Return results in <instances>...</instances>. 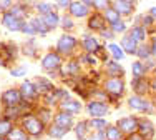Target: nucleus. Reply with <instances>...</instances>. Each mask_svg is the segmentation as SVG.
I'll return each mask as SVG.
<instances>
[{
  "label": "nucleus",
  "instance_id": "45",
  "mask_svg": "<svg viewBox=\"0 0 156 140\" xmlns=\"http://www.w3.org/2000/svg\"><path fill=\"white\" fill-rule=\"evenodd\" d=\"M153 53L156 55V39L153 40Z\"/></svg>",
  "mask_w": 156,
  "mask_h": 140
},
{
  "label": "nucleus",
  "instance_id": "12",
  "mask_svg": "<svg viewBox=\"0 0 156 140\" xmlns=\"http://www.w3.org/2000/svg\"><path fill=\"white\" fill-rule=\"evenodd\" d=\"M20 90H22V97H25V98H35V95H37V88L32 82L22 83Z\"/></svg>",
  "mask_w": 156,
  "mask_h": 140
},
{
  "label": "nucleus",
  "instance_id": "4",
  "mask_svg": "<svg viewBox=\"0 0 156 140\" xmlns=\"http://www.w3.org/2000/svg\"><path fill=\"white\" fill-rule=\"evenodd\" d=\"M105 88L111 95H120L121 92H123V82H121L120 79H111L105 83Z\"/></svg>",
  "mask_w": 156,
  "mask_h": 140
},
{
  "label": "nucleus",
  "instance_id": "7",
  "mask_svg": "<svg viewBox=\"0 0 156 140\" xmlns=\"http://www.w3.org/2000/svg\"><path fill=\"white\" fill-rule=\"evenodd\" d=\"M106 112H108V109H106L105 104H100V102H91V104H88V113L93 115V117H103Z\"/></svg>",
  "mask_w": 156,
  "mask_h": 140
},
{
  "label": "nucleus",
  "instance_id": "23",
  "mask_svg": "<svg viewBox=\"0 0 156 140\" xmlns=\"http://www.w3.org/2000/svg\"><path fill=\"white\" fill-rule=\"evenodd\" d=\"M30 24H32V27L35 28V32H42V34L47 32V27H45V24L42 22V18H35V20H32Z\"/></svg>",
  "mask_w": 156,
  "mask_h": 140
},
{
  "label": "nucleus",
  "instance_id": "44",
  "mask_svg": "<svg viewBox=\"0 0 156 140\" xmlns=\"http://www.w3.org/2000/svg\"><path fill=\"white\" fill-rule=\"evenodd\" d=\"M68 3H70V2H58V5H60V7H66Z\"/></svg>",
  "mask_w": 156,
  "mask_h": 140
},
{
  "label": "nucleus",
  "instance_id": "17",
  "mask_svg": "<svg viewBox=\"0 0 156 140\" xmlns=\"http://www.w3.org/2000/svg\"><path fill=\"white\" fill-rule=\"evenodd\" d=\"M42 22L45 24L47 28H51V27H55V25L58 24V15H57V13H53V12L45 13V15L42 17Z\"/></svg>",
  "mask_w": 156,
  "mask_h": 140
},
{
  "label": "nucleus",
  "instance_id": "33",
  "mask_svg": "<svg viewBox=\"0 0 156 140\" xmlns=\"http://www.w3.org/2000/svg\"><path fill=\"white\" fill-rule=\"evenodd\" d=\"M90 125H91V127H95V128H98V130H105V128H106V122H105V120H101V119L93 120Z\"/></svg>",
  "mask_w": 156,
  "mask_h": 140
},
{
  "label": "nucleus",
  "instance_id": "34",
  "mask_svg": "<svg viewBox=\"0 0 156 140\" xmlns=\"http://www.w3.org/2000/svg\"><path fill=\"white\" fill-rule=\"evenodd\" d=\"M37 9H38V12H43V13H50V3H38L37 5Z\"/></svg>",
  "mask_w": 156,
  "mask_h": 140
},
{
  "label": "nucleus",
  "instance_id": "25",
  "mask_svg": "<svg viewBox=\"0 0 156 140\" xmlns=\"http://www.w3.org/2000/svg\"><path fill=\"white\" fill-rule=\"evenodd\" d=\"M87 128H88V125H87V122H80V123L76 125L75 132H76L78 138H85V137H87Z\"/></svg>",
  "mask_w": 156,
  "mask_h": 140
},
{
  "label": "nucleus",
  "instance_id": "35",
  "mask_svg": "<svg viewBox=\"0 0 156 140\" xmlns=\"http://www.w3.org/2000/svg\"><path fill=\"white\" fill-rule=\"evenodd\" d=\"M10 73H12L13 77H23L25 73H27V70L25 68H15V70H12Z\"/></svg>",
  "mask_w": 156,
  "mask_h": 140
},
{
  "label": "nucleus",
  "instance_id": "5",
  "mask_svg": "<svg viewBox=\"0 0 156 140\" xmlns=\"http://www.w3.org/2000/svg\"><path fill=\"white\" fill-rule=\"evenodd\" d=\"M42 65H43V68H47V70H53L60 65V57H58L57 53H48L43 57Z\"/></svg>",
  "mask_w": 156,
  "mask_h": 140
},
{
  "label": "nucleus",
  "instance_id": "18",
  "mask_svg": "<svg viewBox=\"0 0 156 140\" xmlns=\"http://www.w3.org/2000/svg\"><path fill=\"white\" fill-rule=\"evenodd\" d=\"M83 47L88 50V52H95V50H98V49H100L98 42H96L95 39H91V37H88V39H85V42H83Z\"/></svg>",
  "mask_w": 156,
  "mask_h": 140
},
{
  "label": "nucleus",
  "instance_id": "13",
  "mask_svg": "<svg viewBox=\"0 0 156 140\" xmlns=\"http://www.w3.org/2000/svg\"><path fill=\"white\" fill-rule=\"evenodd\" d=\"M128 104H129V107H131L133 110H140V112L148 110V104L143 100V98H140V97H131L128 100Z\"/></svg>",
  "mask_w": 156,
  "mask_h": 140
},
{
  "label": "nucleus",
  "instance_id": "2",
  "mask_svg": "<svg viewBox=\"0 0 156 140\" xmlns=\"http://www.w3.org/2000/svg\"><path fill=\"white\" fill-rule=\"evenodd\" d=\"M3 25H5L9 30L12 32H17V30H23V22L20 20V18L13 17L12 13H5V17H3Z\"/></svg>",
  "mask_w": 156,
  "mask_h": 140
},
{
  "label": "nucleus",
  "instance_id": "49",
  "mask_svg": "<svg viewBox=\"0 0 156 140\" xmlns=\"http://www.w3.org/2000/svg\"><path fill=\"white\" fill-rule=\"evenodd\" d=\"M0 140H3V138H2V137H0Z\"/></svg>",
  "mask_w": 156,
  "mask_h": 140
},
{
  "label": "nucleus",
  "instance_id": "8",
  "mask_svg": "<svg viewBox=\"0 0 156 140\" xmlns=\"http://www.w3.org/2000/svg\"><path fill=\"white\" fill-rule=\"evenodd\" d=\"M20 100H22V94L18 90H7L5 94H3V102H5L7 105H17V104H20Z\"/></svg>",
  "mask_w": 156,
  "mask_h": 140
},
{
  "label": "nucleus",
  "instance_id": "48",
  "mask_svg": "<svg viewBox=\"0 0 156 140\" xmlns=\"http://www.w3.org/2000/svg\"><path fill=\"white\" fill-rule=\"evenodd\" d=\"M0 64H2V58H0Z\"/></svg>",
  "mask_w": 156,
  "mask_h": 140
},
{
  "label": "nucleus",
  "instance_id": "31",
  "mask_svg": "<svg viewBox=\"0 0 156 140\" xmlns=\"http://www.w3.org/2000/svg\"><path fill=\"white\" fill-rule=\"evenodd\" d=\"M51 88H53V85H51L48 80L40 79V82H38V90L40 92H48V90H51Z\"/></svg>",
  "mask_w": 156,
  "mask_h": 140
},
{
  "label": "nucleus",
  "instance_id": "21",
  "mask_svg": "<svg viewBox=\"0 0 156 140\" xmlns=\"http://www.w3.org/2000/svg\"><path fill=\"white\" fill-rule=\"evenodd\" d=\"M106 137H108V140H120L121 132L118 130V127H110L108 130H106Z\"/></svg>",
  "mask_w": 156,
  "mask_h": 140
},
{
  "label": "nucleus",
  "instance_id": "37",
  "mask_svg": "<svg viewBox=\"0 0 156 140\" xmlns=\"http://www.w3.org/2000/svg\"><path fill=\"white\" fill-rule=\"evenodd\" d=\"M140 57H148V49L146 47H140V50H136Z\"/></svg>",
  "mask_w": 156,
  "mask_h": 140
},
{
  "label": "nucleus",
  "instance_id": "28",
  "mask_svg": "<svg viewBox=\"0 0 156 140\" xmlns=\"http://www.w3.org/2000/svg\"><path fill=\"white\" fill-rule=\"evenodd\" d=\"M105 18H106L108 22H111V24H116V22H120V15H118L115 10H111V9H108V10L105 12Z\"/></svg>",
  "mask_w": 156,
  "mask_h": 140
},
{
  "label": "nucleus",
  "instance_id": "27",
  "mask_svg": "<svg viewBox=\"0 0 156 140\" xmlns=\"http://www.w3.org/2000/svg\"><path fill=\"white\" fill-rule=\"evenodd\" d=\"M66 128H62V127H57V125H53V127L50 128V135L51 137H57V138H60V137H63V135L66 134Z\"/></svg>",
  "mask_w": 156,
  "mask_h": 140
},
{
  "label": "nucleus",
  "instance_id": "16",
  "mask_svg": "<svg viewBox=\"0 0 156 140\" xmlns=\"http://www.w3.org/2000/svg\"><path fill=\"white\" fill-rule=\"evenodd\" d=\"M90 28H93V30H103V27H105V18H103L101 15H93L90 18Z\"/></svg>",
  "mask_w": 156,
  "mask_h": 140
},
{
  "label": "nucleus",
  "instance_id": "46",
  "mask_svg": "<svg viewBox=\"0 0 156 140\" xmlns=\"http://www.w3.org/2000/svg\"><path fill=\"white\" fill-rule=\"evenodd\" d=\"M151 15L156 17V7H153V9H151Z\"/></svg>",
  "mask_w": 156,
  "mask_h": 140
},
{
  "label": "nucleus",
  "instance_id": "10",
  "mask_svg": "<svg viewBox=\"0 0 156 140\" xmlns=\"http://www.w3.org/2000/svg\"><path fill=\"white\" fill-rule=\"evenodd\" d=\"M133 10V2L129 0H120V2H115V12L120 15V13H129Z\"/></svg>",
  "mask_w": 156,
  "mask_h": 140
},
{
  "label": "nucleus",
  "instance_id": "14",
  "mask_svg": "<svg viewBox=\"0 0 156 140\" xmlns=\"http://www.w3.org/2000/svg\"><path fill=\"white\" fill-rule=\"evenodd\" d=\"M121 47H123L125 52L135 53V52H136V40L133 39L131 35H129V37H125V39L121 40Z\"/></svg>",
  "mask_w": 156,
  "mask_h": 140
},
{
  "label": "nucleus",
  "instance_id": "3",
  "mask_svg": "<svg viewBox=\"0 0 156 140\" xmlns=\"http://www.w3.org/2000/svg\"><path fill=\"white\" fill-rule=\"evenodd\" d=\"M136 128H138V123H136V120L133 119V117H126V119H121L120 122H118V130H123V132H135Z\"/></svg>",
  "mask_w": 156,
  "mask_h": 140
},
{
  "label": "nucleus",
  "instance_id": "47",
  "mask_svg": "<svg viewBox=\"0 0 156 140\" xmlns=\"http://www.w3.org/2000/svg\"><path fill=\"white\" fill-rule=\"evenodd\" d=\"M153 87H154V88H156V80H154V82H153Z\"/></svg>",
  "mask_w": 156,
  "mask_h": 140
},
{
  "label": "nucleus",
  "instance_id": "40",
  "mask_svg": "<svg viewBox=\"0 0 156 140\" xmlns=\"http://www.w3.org/2000/svg\"><path fill=\"white\" fill-rule=\"evenodd\" d=\"M88 140H103V134H101V132H98V134H95L93 137H90Z\"/></svg>",
  "mask_w": 156,
  "mask_h": 140
},
{
  "label": "nucleus",
  "instance_id": "22",
  "mask_svg": "<svg viewBox=\"0 0 156 140\" xmlns=\"http://www.w3.org/2000/svg\"><path fill=\"white\" fill-rule=\"evenodd\" d=\"M10 140H28L27 134L22 130H18V128H13L12 132H10Z\"/></svg>",
  "mask_w": 156,
  "mask_h": 140
},
{
  "label": "nucleus",
  "instance_id": "30",
  "mask_svg": "<svg viewBox=\"0 0 156 140\" xmlns=\"http://www.w3.org/2000/svg\"><path fill=\"white\" fill-rule=\"evenodd\" d=\"M144 73V67L141 62H135L133 64V75L136 77V79H141V75Z\"/></svg>",
  "mask_w": 156,
  "mask_h": 140
},
{
  "label": "nucleus",
  "instance_id": "32",
  "mask_svg": "<svg viewBox=\"0 0 156 140\" xmlns=\"http://www.w3.org/2000/svg\"><path fill=\"white\" fill-rule=\"evenodd\" d=\"M144 35H146V34H144V30H143L141 27L133 28V32H131V37H133L135 40H143V39H144Z\"/></svg>",
  "mask_w": 156,
  "mask_h": 140
},
{
  "label": "nucleus",
  "instance_id": "11",
  "mask_svg": "<svg viewBox=\"0 0 156 140\" xmlns=\"http://www.w3.org/2000/svg\"><path fill=\"white\" fill-rule=\"evenodd\" d=\"M70 123H72V117L68 115V113H58L57 117H55V123L53 125H57V127H62V128H66L68 130L70 128Z\"/></svg>",
  "mask_w": 156,
  "mask_h": 140
},
{
  "label": "nucleus",
  "instance_id": "20",
  "mask_svg": "<svg viewBox=\"0 0 156 140\" xmlns=\"http://www.w3.org/2000/svg\"><path fill=\"white\" fill-rule=\"evenodd\" d=\"M138 128L143 132V135H146V137H151V135H153V125H151L150 122H141V123H138Z\"/></svg>",
  "mask_w": 156,
  "mask_h": 140
},
{
  "label": "nucleus",
  "instance_id": "24",
  "mask_svg": "<svg viewBox=\"0 0 156 140\" xmlns=\"http://www.w3.org/2000/svg\"><path fill=\"white\" fill-rule=\"evenodd\" d=\"M110 52L113 53V57L116 58V60H120V58H123V49H120L118 45H115V43H110L108 45Z\"/></svg>",
  "mask_w": 156,
  "mask_h": 140
},
{
  "label": "nucleus",
  "instance_id": "19",
  "mask_svg": "<svg viewBox=\"0 0 156 140\" xmlns=\"http://www.w3.org/2000/svg\"><path fill=\"white\" fill-rule=\"evenodd\" d=\"M133 88H135L136 94H144V92H146V88H148V85H146V82H144V80L136 79L135 82H133Z\"/></svg>",
  "mask_w": 156,
  "mask_h": 140
},
{
  "label": "nucleus",
  "instance_id": "26",
  "mask_svg": "<svg viewBox=\"0 0 156 140\" xmlns=\"http://www.w3.org/2000/svg\"><path fill=\"white\" fill-rule=\"evenodd\" d=\"M12 132V123L10 120H0V135H7Z\"/></svg>",
  "mask_w": 156,
  "mask_h": 140
},
{
  "label": "nucleus",
  "instance_id": "36",
  "mask_svg": "<svg viewBox=\"0 0 156 140\" xmlns=\"http://www.w3.org/2000/svg\"><path fill=\"white\" fill-rule=\"evenodd\" d=\"M113 30L115 32H123L125 30V24L123 22H116V24H113Z\"/></svg>",
  "mask_w": 156,
  "mask_h": 140
},
{
  "label": "nucleus",
  "instance_id": "29",
  "mask_svg": "<svg viewBox=\"0 0 156 140\" xmlns=\"http://www.w3.org/2000/svg\"><path fill=\"white\" fill-rule=\"evenodd\" d=\"M106 68H108L110 75H121V73H123V68L116 64H106Z\"/></svg>",
  "mask_w": 156,
  "mask_h": 140
},
{
  "label": "nucleus",
  "instance_id": "42",
  "mask_svg": "<svg viewBox=\"0 0 156 140\" xmlns=\"http://www.w3.org/2000/svg\"><path fill=\"white\" fill-rule=\"evenodd\" d=\"M129 140H143V137H141V135H131Z\"/></svg>",
  "mask_w": 156,
  "mask_h": 140
},
{
  "label": "nucleus",
  "instance_id": "41",
  "mask_svg": "<svg viewBox=\"0 0 156 140\" xmlns=\"http://www.w3.org/2000/svg\"><path fill=\"white\" fill-rule=\"evenodd\" d=\"M63 25H65V28H66V27L70 28V27H72V20H68V18H63Z\"/></svg>",
  "mask_w": 156,
  "mask_h": 140
},
{
  "label": "nucleus",
  "instance_id": "15",
  "mask_svg": "<svg viewBox=\"0 0 156 140\" xmlns=\"http://www.w3.org/2000/svg\"><path fill=\"white\" fill-rule=\"evenodd\" d=\"M62 110H65V113L66 112H68V113H76V112H80V110H81V105H80V102L66 100V102H63V104H62Z\"/></svg>",
  "mask_w": 156,
  "mask_h": 140
},
{
  "label": "nucleus",
  "instance_id": "38",
  "mask_svg": "<svg viewBox=\"0 0 156 140\" xmlns=\"http://www.w3.org/2000/svg\"><path fill=\"white\" fill-rule=\"evenodd\" d=\"M76 68H78V65L75 64V62L68 64V72H70V73H75V72H76Z\"/></svg>",
  "mask_w": 156,
  "mask_h": 140
},
{
  "label": "nucleus",
  "instance_id": "9",
  "mask_svg": "<svg viewBox=\"0 0 156 140\" xmlns=\"http://www.w3.org/2000/svg\"><path fill=\"white\" fill-rule=\"evenodd\" d=\"M70 12L73 17H85L88 13V7L83 2H70Z\"/></svg>",
  "mask_w": 156,
  "mask_h": 140
},
{
  "label": "nucleus",
  "instance_id": "43",
  "mask_svg": "<svg viewBox=\"0 0 156 140\" xmlns=\"http://www.w3.org/2000/svg\"><path fill=\"white\" fill-rule=\"evenodd\" d=\"M105 3L106 2H93V5L95 7H105Z\"/></svg>",
  "mask_w": 156,
  "mask_h": 140
},
{
  "label": "nucleus",
  "instance_id": "39",
  "mask_svg": "<svg viewBox=\"0 0 156 140\" xmlns=\"http://www.w3.org/2000/svg\"><path fill=\"white\" fill-rule=\"evenodd\" d=\"M10 5H12V2H9V0H3V2H0V9H9Z\"/></svg>",
  "mask_w": 156,
  "mask_h": 140
},
{
  "label": "nucleus",
  "instance_id": "1",
  "mask_svg": "<svg viewBox=\"0 0 156 140\" xmlns=\"http://www.w3.org/2000/svg\"><path fill=\"white\" fill-rule=\"evenodd\" d=\"M23 127L27 128L28 134H32V135H40L43 125H42V122H40L37 117L28 115V117H25V119H23Z\"/></svg>",
  "mask_w": 156,
  "mask_h": 140
},
{
  "label": "nucleus",
  "instance_id": "6",
  "mask_svg": "<svg viewBox=\"0 0 156 140\" xmlns=\"http://www.w3.org/2000/svg\"><path fill=\"white\" fill-rule=\"evenodd\" d=\"M75 45H76V40L70 35H63L62 39L58 40V50H60V52H70Z\"/></svg>",
  "mask_w": 156,
  "mask_h": 140
}]
</instances>
